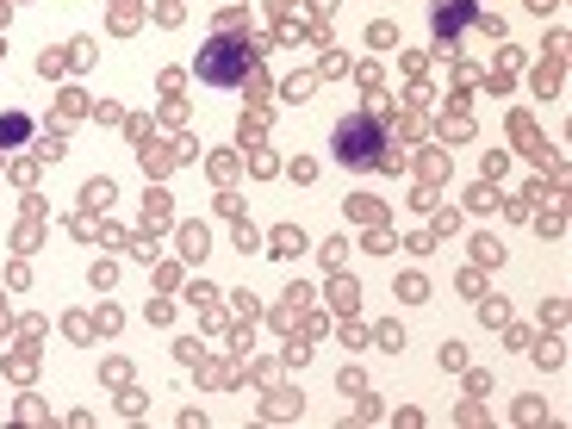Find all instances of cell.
I'll list each match as a JSON object with an SVG mask.
<instances>
[{
  "instance_id": "obj_1",
  "label": "cell",
  "mask_w": 572,
  "mask_h": 429,
  "mask_svg": "<svg viewBox=\"0 0 572 429\" xmlns=\"http://www.w3.org/2000/svg\"><path fill=\"white\" fill-rule=\"evenodd\" d=\"M249 69H255V50L243 38H212L199 50V81H212V88H237V81H249Z\"/></svg>"
},
{
  "instance_id": "obj_2",
  "label": "cell",
  "mask_w": 572,
  "mask_h": 429,
  "mask_svg": "<svg viewBox=\"0 0 572 429\" xmlns=\"http://www.w3.org/2000/svg\"><path fill=\"white\" fill-rule=\"evenodd\" d=\"M380 150H386L380 119H349V125L336 131V156H342V162H355V168H374Z\"/></svg>"
},
{
  "instance_id": "obj_3",
  "label": "cell",
  "mask_w": 572,
  "mask_h": 429,
  "mask_svg": "<svg viewBox=\"0 0 572 429\" xmlns=\"http://www.w3.org/2000/svg\"><path fill=\"white\" fill-rule=\"evenodd\" d=\"M461 25H473V0H442V7H436V32L454 38Z\"/></svg>"
},
{
  "instance_id": "obj_4",
  "label": "cell",
  "mask_w": 572,
  "mask_h": 429,
  "mask_svg": "<svg viewBox=\"0 0 572 429\" xmlns=\"http://www.w3.org/2000/svg\"><path fill=\"white\" fill-rule=\"evenodd\" d=\"M32 137V119H25V112H7V119H0V143H25Z\"/></svg>"
}]
</instances>
